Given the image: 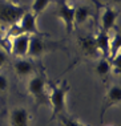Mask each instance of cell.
Listing matches in <instances>:
<instances>
[{
	"label": "cell",
	"instance_id": "6da1fadb",
	"mask_svg": "<svg viewBox=\"0 0 121 126\" xmlns=\"http://www.w3.org/2000/svg\"><path fill=\"white\" fill-rule=\"evenodd\" d=\"M71 90V85L68 84L67 80H63L61 82H55L51 84V93L49 98V105L52 109V117L51 121L56 120L57 115L63 114L65 111L67 106V94Z\"/></svg>",
	"mask_w": 121,
	"mask_h": 126
},
{
	"label": "cell",
	"instance_id": "7a4b0ae2",
	"mask_svg": "<svg viewBox=\"0 0 121 126\" xmlns=\"http://www.w3.org/2000/svg\"><path fill=\"white\" fill-rule=\"evenodd\" d=\"M28 93L39 106H47L49 104V98L47 96V81L43 74H33L28 80Z\"/></svg>",
	"mask_w": 121,
	"mask_h": 126
},
{
	"label": "cell",
	"instance_id": "4fadbf2b",
	"mask_svg": "<svg viewBox=\"0 0 121 126\" xmlns=\"http://www.w3.org/2000/svg\"><path fill=\"white\" fill-rule=\"evenodd\" d=\"M80 49L85 56L92 57V59L100 56V53L97 50V47H96V43H95V37H91V36L82 37V39L80 40Z\"/></svg>",
	"mask_w": 121,
	"mask_h": 126
},
{
	"label": "cell",
	"instance_id": "3957f363",
	"mask_svg": "<svg viewBox=\"0 0 121 126\" xmlns=\"http://www.w3.org/2000/svg\"><path fill=\"white\" fill-rule=\"evenodd\" d=\"M24 12L25 11L21 7L16 4H12V3H8V1L0 3V21L8 27L17 24Z\"/></svg>",
	"mask_w": 121,
	"mask_h": 126
},
{
	"label": "cell",
	"instance_id": "7402d4cb",
	"mask_svg": "<svg viewBox=\"0 0 121 126\" xmlns=\"http://www.w3.org/2000/svg\"><path fill=\"white\" fill-rule=\"evenodd\" d=\"M112 1H115V3H120V0H112Z\"/></svg>",
	"mask_w": 121,
	"mask_h": 126
},
{
	"label": "cell",
	"instance_id": "9c48e42d",
	"mask_svg": "<svg viewBox=\"0 0 121 126\" xmlns=\"http://www.w3.org/2000/svg\"><path fill=\"white\" fill-rule=\"evenodd\" d=\"M47 50L45 41L43 40L41 35H32L29 39V47H28V54L27 56L32 57V59H37L41 57Z\"/></svg>",
	"mask_w": 121,
	"mask_h": 126
},
{
	"label": "cell",
	"instance_id": "d6986e66",
	"mask_svg": "<svg viewBox=\"0 0 121 126\" xmlns=\"http://www.w3.org/2000/svg\"><path fill=\"white\" fill-rule=\"evenodd\" d=\"M8 86H9V81L7 76L0 73V93H5L8 90Z\"/></svg>",
	"mask_w": 121,
	"mask_h": 126
},
{
	"label": "cell",
	"instance_id": "ac0fdd59",
	"mask_svg": "<svg viewBox=\"0 0 121 126\" xmlns=\"http://www.w3.org/2000/svg\"><path fill=\"white\" fill-rule=\"evenodd\" d=\"M56 120L59 121V124H60L61 126H81V125H82V124H80L79 121H76V120H73V118L65 115L64 113L60 114V115H57Z\"/></svg>",
	"mask_w": 121,
	"mask_h": 126
},
{
	"label": "cell",
	"instance_id": "e0dca14e",
	"mask_svg": "<svg viewBox=\"0 0 121 126\" xmlns=\"http://www.w3.org/2000/svg\"><path fill=\"white\" fill-rule=\"evenodd\" d=\"M51 0H33L32 5H31V12H33L36 16L45 11V8L49 5Z\"/></svg>",
	"mask_w": 121,
	"mask_h": 126
},
{
	"label": "cell",
	"instance_id": "ba28073f",
	"mask_svg": "<svg viewBox=\"0 0 121 126\" xmlns=\"http://www.w3.org/2000/svg\"><path fill=\"white\" fill-rule=\"evenodd\" d=\"M31 114L28 109L16 106L9 111V125L11 126H29Z\"/></svg>",
	"mask_w": 121,
	"mask_h": 126
},
{
	"label": "cell",
	"instance_id": "52a82bcc",
	"mask_svg": "<svg viewBox=\"0 0 121 126\" xmlns=\"http://www.w3.org/2000/svg\"><path fill=\"white\" fill-rule=\"evenodd\" d=\"M29 39L31 36L27 33H21L11 40V53L19 59V57H27L28 54V47H29Z\"/></svg>",
	"mask_w": 121,
	"mask_h": 126
},
{
	"label": "cell",
	"instance_id": "2e32d148",
	"mask_svg": "<svg viewBox=\"0 0 121 126\" xmlns=\"http://www.w3.org/2000/svg\"><path fill=\"white\" fill-rule=\"evenodd\" d=\"M121 50V39H120V33L116 32L113 36H110V54L109 59H113L115 56L120 54Z\"/></svg>",
	"mask_w": 121,
	"mask_h": 126
},
{
	"label": "cell",
	"instance_id": "5bb4252c",
	"mask_svg": "<svg viewBox=\"0 0 121 126\" xmlns=\"http://www.w3.org/2000/svg\"><path fill=\"white\" fill-rule=\"evenodd\" d=\"M91 16H92V8L89 5L81 4L75 7V27L85 24Z\"/></svg>",
	"mask_w": 121,
	"mask_h": 126
},
{
	"label": "cell",
	"instance_id": "7c38bea8",
	"mask_svg": "<svg viewBox=\"0 0 121 126\" xmlns=\"http://www.w3.org/2000/svg\"><path fill=\"white\" fill-rule=\"evenodd\" d=\"M13 70H15V73L19 77H27V76H31L35 72V66H33V63L29 59L19 57L15 61V64H13Z\"/></svg>",
	"mask_w": 121,
	"mask_h": 126
},
{
	"label": "cell",
	"instance_id": "603a6c76",
	"mask_svg": "<svg viewBox=\"0 0 121 126\" xmlns=\"http://www.w3.org/2000/svg\"><path fill=\"white\" fill-rule=\"evenodd\" d=\"M81 126H88V125H81Z\"/></svg>",
	"mask_w": 121,
	"mask_h": 126
},
{
	"label": "cell",
	"instance_id": "ffe728a7",
	"mask_svg": "<svg viewBox=\"0 0 121 126\" xmlns=\"http://www.w3.org/2000/svg\"><path fill=\"white\" fill-rule=\"evenodd\" d=\"M7 61H8V54H7L4 48L0 47V69H1V68L7 64Z\"/></svg>",
	"mask_w": 121,
	"mask_h": 126
},
{
	"label": "cell",
	"instance_id": "30bf717a",
	"mask_svg": "<svg viewBox=\"0 0 121 126\" xmlns=\"http://www.w3.org/2000/svg\"><path fill=\"white\" fill-rule=\"evenodd\" d=\"M117 13L116 9L110 8V7L105 5L102 7V12H101V19H100V24H101V31H105V32H109L110 29H113L116 21H117Z\"/></svg>",
	"mask_w": 121,
	"mask_h": 126
},
{
	"label": "cell",
	"instance_id": "8fae6325",
	"mask_svg": "<svg viewBox=\"0 0 121 126\" xmlns=\"http://www.w3.org/2000/svg\"><path fill=\"white\" fill-rule=\"evenodd\" d=\"M95 43H96V47H97L100 56L102 54L104 59H109V54H110V35H109V32L100 31L97 35L95 36Z\"/></svg>",
	"mask_w": 121,
	"mask_h": 126
},
{
	"label": "cell",
	"instance_id": "277c9868",
	"mask_svg": "<svg viewBox=\"0 0 121 126\" xmlns=\"http://www.w3.org/2000/svg\"><path fill=\"white\" fill-rule=\"evenodd\" d=\"M57 17L63 21L65 32L72 33L75 29V7L68 4L67 0H61L57 9Z\"/></svg>",
	"mask_w": 121,
	"mask_h": 126
},
{
	"label": "cell",
	"instance_id": "9a60e30c",
	"mask_svg": "<svg viewBox=\"0 0 121 126\" xmlns=\"http://www.w3.org/2000/svg\"><path fill=\"white\" fill-rule=\"evenodd\" d=\"M95 73L97 74L100 78L105 80L106 77L110 76V73H113V68H112V64L108 59H100L99 63L96 64L95 66Z\"/></svg>",
	"mask_w": 121,
	"mask_h": 126
},
{
	"label": "cell",
	"instance_id": "8992f818",
	"mask_svg": "<svg viewBox=\"0 0 121 126\" xmlns=\"http://www.w3.org/2000/svg\"><path fill=\"white\" fill-rule=\"evenodd\" d=\"M121 104V88L120 85H112L108 89L105 94V101H104V106L100 111V120L104 121V115L113 106H119Z\"/></svg>",
	"mask_w": 121,
	"mask_h": 126
},
{
	"label": "cell",
	"instance_id": "44dd1931",
	"mask_svg": "<svg viewBox=\"0 0 121 126\" xmlns=\"http://www.w3.org/2000/svg\"><path fill=\"white\" fill-rule=\"evenodd\" d=\"M89 1H92L93 4H95L96 7H97V8H101V4L99 3V0H89Z\"/></svg>",
	"mask_w": 121,
	"mask_h": 126
},
{
	"label": "cell",
	"instance_id": "5b68a950",
	"mask_svg": "<svg viewBox=\"0 0 121 126\" xmlns=\"http://www.w3.org/2000/svg\"><path fill=\"white\" fill-rule=\"evenodd\" d=\"M17 25H19V29L21 33H27L29 36L41 35L40 29L37 28V16L31 11H27L23 13V16L19 20Z\"/></svg>",
	"mask_w": 121,
	"mask_h": 126
}]
</instances>
